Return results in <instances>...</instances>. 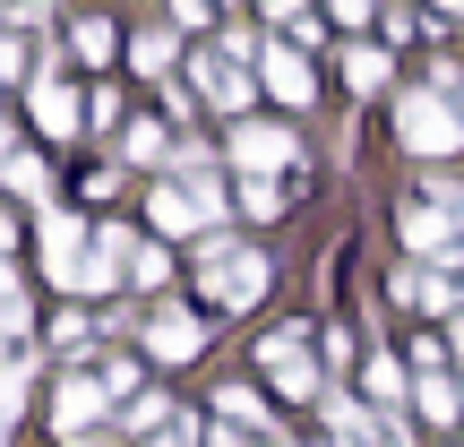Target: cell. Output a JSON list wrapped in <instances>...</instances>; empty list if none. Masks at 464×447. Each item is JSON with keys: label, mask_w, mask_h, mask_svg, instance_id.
<instances>
[{"label": "cell", "mask_w": 464, "mask_h": 447, "mask_svg": "<svg viewBox=\"0 0 464 447\" xmlns=\"http://www.w3.org/2000/svg\"><path fill=\"white\" fill-rule=\"evenodd\" d=\"M396 138H404L413 155H456V147H464V112L439 95V86H413V95L396 103Z\"/></svg>", "instance_id": "6da1fadb"}, {"label": "cell", "mask_w": 464, "mask_h": 447, "mask_svg": "<svg viewBox=\"0 0 464 447\" xmlns=\"http://www.w3.org/2000/svg\"><path fill=\"white\" fill-rule=\"evenodd\" d=\"M34 224H44V276L78 293V276H86V232H95V224H78L69 207H44Z\"/></svg>", "instance_id": "7a4b0ae2"}, {"label": "cell", "mask_w": 464, "mask_h": 447, "mask_svg": "<svg viewBox=\"0 0 464 447\" xmlns=\"http://www.w3.org/2000/svg\"><path fill=\"white\" fill-rule=\"evenodd\" d=\"M26 112H34L44 138H78V86H69L61 69H34L26 78Z\"/></svg>", "instance_id": "3957f363"}, {"label": "cell", "mask_w": 464, "mask_h": 447, "mask_svg": "<svg viewBox=\"0 0 464 447\" xmlns=\"http://www.w3.org/2000/svg\"><path fill=\"white\" fill-rule=\"evenodd\" d=\"M266 276H276V267H266L258 249H224L216 276H207V293H216V310H249V301L266 293Z\"/></svg>", "instance_id": "277c9868"}, {"label": "cell", "mask_w": 464, "mask_h": 447, "mask_svg": "<svg viewBox=\"0 0 464 447\" xmlns=\"http://www.w3.org/2000/svg\"><path fill=\"white\" fill-rule=\"evenodd\" d=\"M130 241H138L130 224H95V249H86L78 293H121V284H130Z\"/></svg>", "instance_id": "5b68a950"}, {"label": "cell", "mask_w": 464, "mask_h": 447, "mask_svg": "<svg viewBox=\"0 0 464 447\" xmlns=\"http://www.w3.org/2000/svg\"><path fill=\"white\" fill-rule=\"evenodd\" d=\"M293 155H301V138L276 130V121H241V130H232V164L241 172H284Z\"/></svg>", "instance_id": "8992f818"}, {"label": "cell", "mask_w": 464, "mask_h": 447, "mask_svg": "<svg viewBox=\"0 0 464 447\" xmlns=\"http://www.w3.org/2000/svg\"><path fill=\"white\" fill-rule=\"evenodd\" d=\"M258 362H266V387H284V396H318V362H310L301 335H266Z\"/></svg>", "instance_id": "52a82bcc"}, {"label": "cell", "mask_w": 464, "mask_h": 447, "mask_svg": "<svg viewBox=\"0 0 464 447\" xmlns=\"http://www.w3.org/2000/svg\"><path fill=\"white\" fill-rule=\"evenodd\" d=\"M258 86H276V103H310L318 95V78H310V61H301V44H266L258 52Z\"/></svg>", "instance_id": "ba28073f"}, {"label": "cell", "mask_w": 464, "mask_h": 447, "mask_svg": "<svg viewBox=\"0 0 464 447\" xmlns=\"http://www.w3.org/2000/svg\"><path fill=\"white\" fill-rule=\"evenodd\" d=\"M198 345H207V327L189 310H172V301L147 318V353H155V362H198Z\"/></svg>", "instance_id": "9c48e42d"}, {"label": "cell", "mask_w": 464, "mask_h": 447, "mask_svg": "<svg viewBox=\"0 0 464 447\" xmlns=\"http://www.w3.org/2000/svg\"><path fill=\"white\" fill-rule=\"evenodd\" d=\"M327 422H335V447H413L404 422H379V413H362V404H344V396L327 404Z\"/></svg>", "instance_id": "30bf717a"}, {"label": "cell", "mask_w": 464, "mask_h": 447, "mask_svg": "<svg viewBox=\"0 0 464 447\" xmlns=\"http://www.w3.org/2000/svg\"><path fill=\"white\" fill-rule=\"evenodd\" d=\"M103 404H112V387H103V379H61V396H52V422H61V439H69V431H86Z\"/></svg>", "instance_id": "8fae6325"}, {"label": "cell", "mask_w": 464, "mask_h": 447, "mask_svg": "<svg viewBox=\"0 0 464 447\" xmlns=\"http://www.w3.org/2000/svg\"><path fill=\"white\" fill-rule=\"evenodd\" d=\"M147 216H155V232H172V241H181V232H198V224H207V207L189 199V181H164V189L147 199Z\"/></svg>", "instance_id": "7c38bea8"}, {"label": "cell", "mask_w": 464, "mask_h": 447, "mask_svg": "<svg viewBox=\"0 0 464 447\" xmlns=\"http://www.w3.org/2000/svg\"><path fill=\"white\" fill-rule=\"evenodd\" d=\"M404 249H421V258H448V216H439V207H404Z\"/></svg>", "instance_id": "4fadbf2b"}, {"label": "cell", "mask_w": 464, "mask_h": 447, "mask_svg": "<svg viewBox=\"0 0 464 447\" xmlns=\"http://www.w3.org/2000/svg\"><path fill=\"white\" fill-rule=\"evenodd\" d=\"M396 301H404V310H448L456 284L439 276V267H421V276H396Z\"/></svg>", "instance_id": "5bb4252c"}, {"label": "cell", "mask_w": 464, "mask_h": 447, "mask_svg": "<svg viewBox=\"0 0 464 447\" xmlns=\"http://www.w3.org/2000/svg\"><path fill=\"white\" fill-rule=\"evenodd\" d=\"M413 396H421V413H430L439 431L456 422V387H448V370H413Z\"/></svg>", "instance_id": "9a60e30c"}, {"label": "cell", "mask_w": 464, "mask_h": 447, "mask_svg": "<svg viewBox=\"0 0 464 447\" xmlns=\"http://www.w3.org/2000/svg\"><path fill=\"white\" fill-rule=\"evenodd\" d=\"M344 78H353V95H379V86H387V52L353 44V52H344Z\"/></svg>", "instance_id": "2e32d148"}, {"label": "cell", "mask_w": 464, "mask_h": 447, "mask_svg": "<svg viewBox=\"0 0 464 447\" xmlns=\"http://www.w3.org/2000/svg\"><path fill=\"white\" fill-rule=\"evenodd\" d=\"M164 276H172V258H164V249H155V241H130V284H138V293H155Z\"/></svg>", "instance_id": "e0dca14e"}, {"label": "cell", "mask_w": 464, "mask_h": 447, "mask_svg": "<svg viewBox=\"0 0 464 447\" xmlns=\"http://www.w3.org/2000/svg\"><path fill=\"white\" fill-rule=\"evenodd\" d=\"M69 44H78V61H112V26H103V17H78Z\"/></svg>", "instance_id": "ac0fdd59"}, {"label": "cell", "mask_w": 464, "mask_h": 447, "mask_svg": "<svg viewBox=\"0 0 464 447\" xmlns=\"http://www.w3.org/2000/svg\"><path fill=\"white\" fill-rule=\"evenodd\" d=\"M121 155H130V164H164V130H155V121H130Z\"/></svg>", "instance_id": "d6986e66"}, {"label": "cell", "mask_w": 464, "mask_h": 447, "mask_svg": "<svg viewBox=\"0 0 464 447\" xmlns=\"http://www.w3.org/2000/svg\"><path fill=\"white\" fill-rule=\"evenodd\" d=\"M9 189L17 199H44V164H34L26 147H9Z\"/></svg>", "instance_id": "ffe728a7"}, {"label": "cell", "mask_w": 464, "mask_h": 447, "mask_svg": "<svg viewBox=\"0 0 464 447\" xmlns=\"http://www.w3.org/2000/svg\"><path fill=\"white\" fill-rule=\"evenodd\" d=\"M276 207H284V189L266 181V172H249V189H241V216H276Z\"/></svg>", "instance_id": "44dd1931"}, {"label": "cell", "mask_w": 464, "mask_h": 447, "mask_svg": "<svg viewBox=\"0 0 464 447\" xmlns=\"http://www.w3.org/2000/svg\"><path fill=\"white\" fill-rule=\"evenodd\" d=\"M130 61H138V69H172V34H138Z\"/></svg>", "instance_id": "7402d4cb"}, {"label": "cell", "mask_w": 464, "mask_h": 447, "mask_svg": "<svg viewBox=\"0 0 464 447\" xmlns=\"http://www.w3.org/2000/svg\"><path fill=\"white\" fill-rule=\"evenodd\" d=\"M370 396L396 404V396H404V370H396V362H370Z\"/></svg>", "instance_id": "603a6c76"}, {"label": "cell", "mask_w": 464, "mask_h": 447, "mask_svg": "<svg viewBox=\"0 0 464 447\" xmlns=\"http://www.w3.org/2000/svg\"><path fill=\"white\" fill-rule=\"evenodd\" d=\"M327 9L344 17V26H362V17H370V0H327Z\"/></svg>", "instance_id": "cb8c5ba5"}, {"label": "cell", "mask_w": 464, "mask_h": 447, "mask_svg": "<svg viewBox=\"0 0 464 447\" xmlns=\"http://www.w3.org/2000/svg\"><path fill=\"white\" fill-rule=\"evenodd\" d=\"M34 9H44V0H26V9H17V17H34Z\"/></svg>", "instance_id": "d4e9b609"}, {"label": "cell", "mask_w": 464, "mask_h": 447, "mask_svg": "<svg viewBox=\"0 0 464 447\" xmlns=\"http://www.w3.org/2000/svg\"><path fill=\"white\" fill-rule=\"evenodd\" d=\"M456 353H464V318H456Z\"/></svg>", "instance_id": "484cf974"}, {"label": "cell", "mask_w": 464, "mask_h": 447, "mask_svg": "<svg viewBox=\"0 0 464 447\" xmlns=\"http://www.w3.org/2000/svg\"><path fill=\"white\" fill-rule=\"evenodd\" d=\"M439 9H464V0H439Z\"/></svg>", "instance_id": "4316f807"}, {"label": "cell", "mask_w": 464, "mask_h": 447, "mask_svg": "<svg viewBox=\"0 0 464 447\" xmlns=\"http://www.w3.org/2000/svg\"><path fill=\"white\" fill-rule=\"evenodd\" d=\"M78 447H95V439H78Z\"/></svg>", "instance_id": "83f0119b"}]
</instances>
